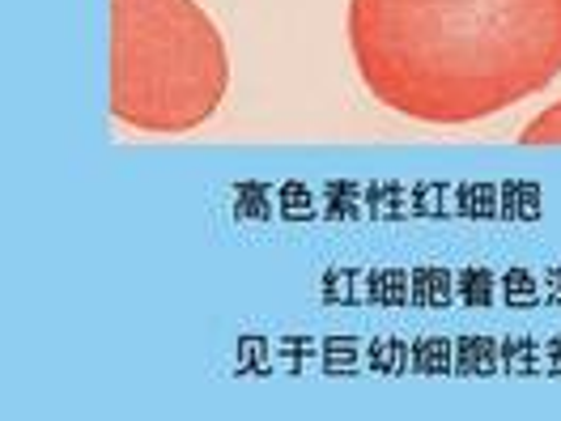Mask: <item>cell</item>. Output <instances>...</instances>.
Returning <instances> with one entry per match:
<instances>
[{
  "mask_svg": "<svg viewBox=\"0 0 561 421\" xmlns=\"http://www.w3.org/2000/svg\"><path fill=\"white\" fill-rule=\"evenodd\" d=\"M524 145H561V103H553L549 111H540L524 133H519Z\"/></svg>",
  "mask_w": 561,
  "mask_h": 421,
  "instance_id": "obj_3",
  "label": "cell"
},
{
  "mask_svg": "<svg viewBox=\"0 0 561 421\" xmlns=\"http://www.w3.org/2000/svg\"><path fill=\"white\" fill-rule=\"evenodd\" d=\"M230 90L221 31L196 0H111V115L133 133H192Z\"/></svg>",
  "mask_w": 561,
  "mask_h": 421,
  "instance_id": "obj_2",
  "label": "cell"
},
{
  "mask_svg": "<svg viewBox=\"0 0 561 421\" xmlns=\"http://www.w3.org/2000/svg\"><path fill=\"white\" fill-rule=\"evenodd\" d=\"M366 90L417 124H477L553 86L561 0H350Z\"/></svg>",
  "mask_w": 561,
  "mask_h": 421,
  "instance_id": "obj_1",
  "label": "cell"
}]
</instances>
